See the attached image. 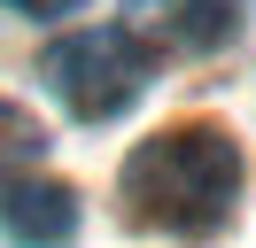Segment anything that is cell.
<instances>
[{"label": "cell", "instance_id": "4", "mask_svg": "<svg viewBox=\"0 0 256 248\" xmlns=\"http://www.w3.org/2000/svg\"><path fill=\"white\" fill-rule=\"evenodd\" d=\"M0 225L16 248H70L78 240V194L62 178H8L0 186Z\"/></svg>", "mask_w": 256, "mask_h": 248}, {"label": "cell", "instance_id": "1", "mask_svg": "<svg viewBox=\"0 0 256 248\" xmlns=\"http://www.w3.org/2000/svg\"><path fill=\"white\" fill-rule=\"evenodd\" d=\"M240 148L233 132H218V124H171V132L140 140V148L124 155V202L140 225L171 232V240H202V232H218L225 217H233L240 202Z\"/></svg>", "mask_w": 256, "mask_h": 248}, {"label": "cell", "instance_id": "2", "mask_svg": "<svg viewBox=\"0 0 256 248\" xmlns=\"http://www.w3.org/2000/svg\"><path fill=\"white\" fill-rule=\"evenodd\" d=\"M39 78L54 86V101H62L70 116L109 124V116H124V108L148 93L156 54H148V46L132 39L124 24H109V31H70V39H54V46H47Z\"/></svg>", "mask_w": 256, "mask_h": 248}, {"label": "cell", "instance_id": "3", "mask_svg": "<svg viewBox=\"0 0 256 248\" xmlns=\"http://www.w3.org/2000/svg\"><path fill=\"white\" fill-rule=\"evenodd\" d=\"M233 0H124V31L156 54V46H178V54H210V46L233 39Z\"/></svg>", "mask_w": 256, "mask_h": 248}, {"label": "cell", "instance_id": "5", "mask_svg": "<svg viewBox=\"0 0 256 248\" xmlns=\"http://www.w3.org/2000/svg\"><path fill=\"white\" fill-rule=\"evenodd\" d=\"M39 155H47V124H39L32 108L0 101V186H8V178H24Z\"/></svg>", "mask_w": 256, "mask_h": 248}, {"label": "cell", "instance_id": "6", "mask_svg": "<svg viewBox=\"0 0 256 248\" xmlns=\"http://www.w3.org/2000/svg\"><path fill=\"white\" fill-rule=\"evenodd\" d=\"M0 8H16V16H70L78 0H0Z\"/></svg>", "mask_w": 256, "mask_h": 248}]
</instances>
